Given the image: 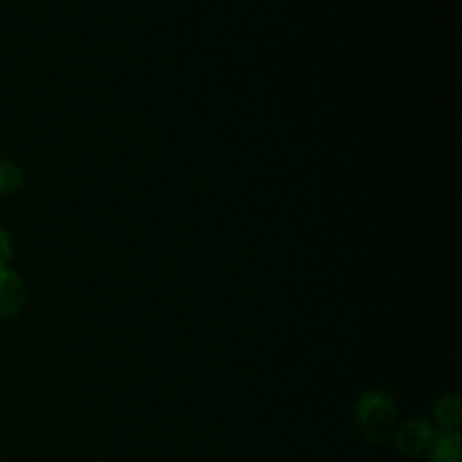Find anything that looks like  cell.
Wrapping results in <instances>:
<instances>
[{
    "label": "cell",
    "mask_w": 462,
    "mask_h": 462,
    "mask_svg": "<svg viewBox=\"0 0 462 462\" xmlns=\"http://www.w3.org/2000/svg\"><path fill=\"white\" fill-rule=\"evenodd\" d=\"M433 415H436V422L440 424L442 431L458 433L460 422H462V402L456 393H447L433 406Z\"/></svg>",
    "instance_id": "cell-4"
},
{
    "label": "cell",
    "mask_w": 462,
    "mask_h": 462,
    "mask_svg": "<svg viewBox=\"0 0 462 462\" xmlns=\"http://www.w3.org/2000/svg\"><path fill=\"white\" fill-rule=\"evenodd\" d=\"M429 460L431 462H460V436L451 431H442L436 436L431 449H429Z\"/></svg>",
    "instance_id": "cell-5"
},
{
    "label": "cell",
    "mask_w": 462,
    "mask_h": 462,
    "mask_svg": "<svg viewBox=\"0 0 462 462\" xmlns=\"http://www.w3.org/2000/svg\"><path fill=\"white\" fill-rule=\"evenodd\" d=\"M397 402L383 388L364 393L355 404V420L359 424V431L373 445H383L393 440V433L397 429Z\"/></svg>",
    "instance_id": "cell-1"
},
{
    "label": "cell",
    "mask_w": 462,
    "mask_h": 462,
    "mask_svg": "<svg viewBox=\"0 0 462 462\" xmlns=\"http://www.w3.org/2000/svg\"><path fill=\"white\" fill-rule=\"evenodd\" d=\"M25 300L27 291L21 275L9 269V266L0 269V320L16 319L23 307H25Z\"/></svg>",
    "instance_id": "cell-3"
},
{
    "label": "cell",
    "mask_w": 462,
    "mask_h": 462,
    "mask_svg": "<svg viewBox=\"0 0 462 462\" xmlns=\"http://www.w3.org/2000/svg\"><path fill=\"white\" fill-rule=\"evenodd\" d=\"M12 255H14L12 237H9L7 230L0 228V269H5V266H7V262L12 260Z\"/></svg>",
    "instance_id": "cell-7"
},
{
    "label": "cell",
    "mask_w": 462,
    "mask_h": 462,
    "mask_svg": "<svg viewBox=\"0 0 462 462\" xmlns=\"http://www.w3.org/2000/svg\"><path fill=\"white\" fill-rule=\"evenodd\" d=\"M397 449L406 456H424L431 449L433 440H436V431L433 424L427 422L424 418H413L409 422L400 424L393 433Z\"/></svg>",
    "instance_id": "cell-2"
},
{
    "label": "cell",
    "mask_w": 462,
    "mask_h": 462,
    "mask_svg": "<svg viewBox=\"0 0 462 462\" xmlns=\"http://www.w3.org/2000/svg\"><path fill=\"white\" fill-rule=\"evenodd\" d=\"M23 185H25V171L16 162L0 158V197L16 194Z\"/></svg>",
    "instance_id": "cell-6"
}]
</instances>
